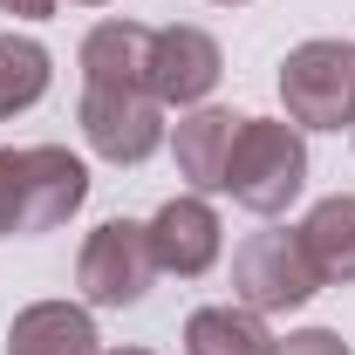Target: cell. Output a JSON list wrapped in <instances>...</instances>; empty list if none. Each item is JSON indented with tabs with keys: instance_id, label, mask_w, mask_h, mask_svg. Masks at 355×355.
Segmentation results:
<instances>
[{
	"instance_id": "1",
	"label": "cell",
	"mask_w": 355,
	"mask_h": 355,
	"mask_svg": "<svg viewBox=\"0 0 355 355\" xmlns=\"http://www.w3.org/2000/svg\"><path fill=\"white\" fill-rule=\"evenodd\" d=\"M83 198H89V171H83V157H69L62 144L0 150V239L55 232Z\"/></svg>"
},
{
	"instance_id": "2",
	"label": "cell",
	"mask_w": 355,
	"mask_h": 355,
	"mask_svg": "<svg viewBox=\"0 0 355 355\" xmlns=\"http://www.w3.org/2000/svg\"><path fill=\"white\" fill-rule=\"evenodd\" d=\"M301 184H308V144L294 123H266V116H246L239 137H232V157H225V178L219 191H232L246 212H287L294 198H301Z\"/></svg>"
},
{
	"instance_id": "3",
	"label": "cell",
	"mask_w": 355,
	"mask_h": 355,
	"mask_svg": "<svg viewBox=\"0 0 355 355\" xmlns=\"http://www.w3.org/2000/svg\"><path fill=\"white\" fill-rule=\"evenodd\" d=\"M280 103L301 130H355V42H301L280 62Z\"/></svg>"
},
{
	"instance_id": "4",
	"label": "cell",
	"mask_w": 355,
	"mask_h": 355,
	"mask_svg": "<svg viewBox=\"0 0 355 355\" xmlns=\"http://www.w3.org/2000/svg\"><path fill=\"white\" fill-rule=\"evenodd\" d=\"M314 287V266H308V246H301V232H253L239 253H232V294L246 301L253 314H287L301 308Z\"/></svg>"
},
{
	"instance_id": "5",
	"label": "cell",
	"mask_w": 355,
	"mask_h": 355,
	"mask_svg": "<svg viewBox=\"0 0 355 355\" xmlns=\"http://www.w3.org/2000/svg\"><path fill=\"white\" fill-rule=\"evenodd\" d=\"M157 280V260H150V232L130 219H110L89 232L83 260H76V287H83L96 308H137Z\"/></svg>"
},
{
	"instance_id": "6",
	"label": "cell",
	"mask_w": 355,
	"mask_h": 355,
	"mask_svg": "<svg viewBox=\"0 0 355 355\" xmlns=\"http://www.w3.org/2000/svg\"><path fill=\"white\" fill-rule=\"evenodd\" d=\"M83 137L110 164H144L164 144V103L150 89H83Z\"/></svg>"
},
{
	"instance_id": "7",
	"label": "cell",
	"mask_w": 355,
	"mask_h": 355,
	"mask_svg": "<svg viewBox=\"0 0 355 355\" xmlns=\"http://www.w3.org/2000/svg\"><path fill=\"white\" fill-rule=\"evenodd\" d=\"M144 232H150V260H157V273L198 280L205 266L219 260V212H212L198 191L164 198V205H157V219L144 225Z\"/></svg>"
},
{
	"instance_id": "8",
	"label": "cell",
	"mask_w": 355,
	"mask_h": 355,
	"mask_svg": "<svg viewBox=\"0 0 355 355\" xmlns=\"http://www.w3.org/2000/svg\"><path fill=\"white\" fill-rule=\"evenodd\" d=\"M219 69H225V55L205 28H157V42H150V96L157 103H178V110L205 103Z\"/></svg>"
},
{
	"instance_id": "9",
	"label": "cell",
	"mask_w": 355,
	"mask_h": 355,
	"mask_svg": "<svg viewBox=\"0 0 355 355\" xmlns=\"http://www.w3.org/2000/svg\"><path fill=\"white\" fill-rule=\"evenodd\" d=\"M150 42L157 28L103 21L83 42V89H150Z\"/></svg>"
},
{
	"instance_id": "10",
	"label": "cell",
	"mask_w": 355,
	"mask_h": 355,
	"mask_svg": "<svg viewBox=\"0 0 355 355\" xmlns=\"http://www.w3.org/2000/svg\"><path fill=\"white\" fill-rule=\"evenodd\" d=\"M7 355H103V349H96V321H89V308L35 301V308L14 314V328H7Z\"/></svg>"
},
{
	"instance_id": "11",
	"label": "cell",
	"mask_w": 355,
	"mask_h": 355,
	"mask_svg": "<svg viewBox=\"0 0 355 355\" xmlns=\"http://www.w3.org/2000/svg\"><path fill=\"white\" fill-rule=\"evenodd\" d=\"M246 116L232 110H191L184 123L171 130V157H178V178H191V191H219L225 178V157H232V137H239Z\"/></svg>"
},
{
	"instance_id": "12",
	"label": "cell",
	"mask_w": 355,
	"mask_h": 355,
	"mask_svg": "<svg viewBox=\"0 0 355 355\" xmlns=\"http://www.w3.org/2000/svg\"><path fill=\"white\" fill-rule=\"evenodd\" d=\"M301 246H308L314 280H355V198H321L308 219H301Z\"/></svg>"
},
{
	"instance_id": "13",
	"label": "cell",
	"mask_w": 355,
	"mask_h": 355,
	"mask_svg": "<svg viewBox=\"0 0 355 355\" xmlns=\"http://www.w3.org/2000/svg\"><path fill=\"white\" fill-rule=\"evenodd\" d=\"M184 355H273V335L253 308H198L184 321Z\"/></svg>"
},
{
	"instance_id": "14",
	"label": "cell",
	"mask_w": 355,
	"mask_h": 355,
	"mask_svg": "<svg viewBox=\"0 0 355 355\" xmlns=\"http://www.w3.org/2000/svg\"><path fill=\"white\" fill-rule=\"evenodd\" d=\"M48 96V48L28 35H0V123Z\"/></svg>"
},
{
	"instance_id": "15",
	"label": "cell",
	"mask_w": 355,
	"mask_h": 355,
	"mask_svg": "<svg viewBox=\"0 0 355 355\" xmlns=\"http://www.w3.org/2000/svg\"><path fill=\"white\" fill-rule=\"evenodd\" d=\"M273 355H349V342H342V335H328V328H301V335L273 342Z\"/></svg>"
},
{
	"instance_id": "16",
	"label": "cell",
	"mask_w": 355,
	"mask_h": 355,
	"mask_svg": "<svg viewBox=\"0 0 355 355\" xmlns=\"http://www.w3.org/2000/svg\"><path fill=\"white\" fill-rule=\"evenodd\" d=\"M7 14H21V21H48L55 14V0H0Z\"/></svg>"
},
{
	"instance_id": "17",
	"label": "cell",
	"mask_w": 355,
	"mask_h": 355,
	"mask_svg": "<svg viewBox=\"0 0 355 355\" xmlns=\"http://www.w3.org/2000/svg\"><path fill=\"white\" fill-rule=\"evenodd\" d=\"M110 355H144V349H110Z\"/></svg>"
},
{
	"instance_id": "18",
	"label": "cell",
	"mask_w": 355,
	"mask_h": 355,
	"mask_svg": "<svg viewBox=\"0 0 355 355\" xmlns=\"http://www.w3.org/2000/svg\"><path fill=\"white\" fill-rule=\"evenodd\" d=\"M212 7H239V0H212Z\"/></svg>"
},
{
	"instance_id": "19",
	"label": "cell",
	"mask_w": 355,
	"mask_h": 355,
	"mask_svg": "<svg viewBox=\"0 0 355 355\" xmlns=\"http://www.w3.org/2000/svg\"><path fill=\"white\" fill-rule=\"evenodd\" d=\"M83 7H110V0H83Z\"/></svg>"
}]
</instances>
